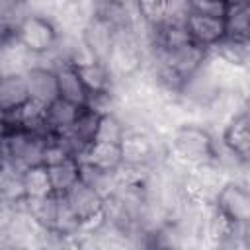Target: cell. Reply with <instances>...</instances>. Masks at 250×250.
<instances>
[{
  "mask_svg": "<svg viewBox=\"0 0 250 250\" xmlns=\"http://www.w3.org/2000/svg\"><path fill=\"white\" fill-rule=\"evenodd\" d=\"M215 135L199 121H186L178 125L168 139V160L184 170L199 168L213 162Z\"/></svg>",
  "mask_w": 250,
  "mask_h": 250,
  "instance_id": "1",
  "label": "cell"
},
{
  "mask_svg": "<svg viewBox=\"0 0 250 250\" xmlns=\"http://www.w3.org/2000/svg\"><path fill=\"white\" fill-rule=\"evenodd\" d=\"M14 35L37 57L41 55H47L51 53L57 43H59V37H61V31L55 23L53 18L49 16H43V14H37V12H29L21 21L20 25L16 27Z\"/></svg>",
  "mask_w": 250,
  "mask_h": 250,
  "instance_id": "2",
  "label": "cell"
},
{
  "mask_svg": "<svg viewBox=\"0 0 250 250\" xmlns=\"http://www.w3.org/2000/svg\"><path fill=\"white\" fill-rule=\"evenodd\" d=\"M213 203L230 221L240 225L250 223V189L236 178H230L221 186Z\"/></svg>",
  "mask_w": 250,
  "mask_h": 250,
  "instance_id": "3",
  "label": "cell"
},
{
  "mask_svg": "<svg viewBox=\"0 0 250 250\" xmlns=\"http://www.w3.org/2000/svg\"><path fill=\"white\" fill-rule=\"evenodd\" d=\"M150 53H154L156 57H160L168 66H172L184 80L191 78L205 62L209 51L193 41L184 43L176 49H150Z\"/></svg>",
  "mask_w": 250,
  "mask_h": 250,
  "instance_id": "4",
  "label": "cell"
},
{
  "mask_svg": "<svg viewBox=\"0 0 250 250\" xmlns=\"http://www.w3.org/2000/svg\"><path fill=\"white\" fill-rule=\"evenodd\" d=\"M66 203L70 205V209L74 211V215L78 217L80 221V227L82 223L98 217L104 213V203H105V197L92 186H88L86 182H76L68 191L62 193Z\"/></svg>",
  "mask_w": 250,
  "mask_h": 250,
  "instance_id": "5",
  "label": "cell"
},
{
  "mask_svg": "<svg viewBox=\"0 0 250 250\" xmlns=\"http://www.w3.org/2000/svg\"><path fill=\"white\" fill-rule=\"evenodd\" d=\"M35 64H37V55H33L14 33H2V53H0L2 74H25Z\"/></svg>",
  "mask_w": 250,
  "mask_h": 250,
  "instance_id": "6",
  "label": "cell"
},
{
  "mask_svg": "<svg viewBox=\"0 0 250 250\" xmlns=\"http://www.w3.org/2000/svg\"><path fill=\"white\" fill-rule=\"evenodd\" d=\"M115 37H117V31L105 20L98 18L96 14L82 31L84 43L88 45V49L92 51V55L100 62H107L111 49H113V43H115Z\"/></svg>",
  "mask_w": 250,
  "mask_h": 250,
  "instance_id": "7",
  "label": "cell"
},
{
  "mask_svg": "<svg viewBox=\"0 0 250 250\" xmlns=\"http://www.w3.org/2000/svg\"><path fill=\"white\" fill-rule=\"evenodd\" d=\"M186 27L189 31V37L193 43L205 47L207 51L217 45L225 35H227V25L225 18H211V16H201V14H189Z\"/></svg>",
  "mask_w": 250,
  "mask_h": 250,
  "instance_id": "8",
  "label": "cell"
},
{
  "mask_svg": "<svg viewBox=\"0 0 250 250\" xmlns=\"http://www.w3.org/2000/svg\"><path fill=\"white\" fill-rule=\"evenodd\" d=\"M27 88H29V98L35 102H41L49 105L53 100L59 98V80H57V70L35 64L25 72Z\"/></svg>",
  "mask_w": 250,
  "mask_h": 250,
  "instance_id": "9",
  "label": "cell"
},
{
  "mask_svg": "<svg viewBox=\"0 0 250 250\" xmlns=\"http://www.w3.org/2000/svg\"><path fill=\"white\" fill-rule=\"evenodd\" d=\"M80 162H88L100 170L105 172H117L123 164V150L117 143H105V141H94L86 146V150L76 156Z\"/></svg>",
  "mask_w": 250,
  "mask_h": 250,
  "instance_id": "10",
  "label": "cell"
},
{
  "mask_svg": "<svg viewBox=\"0 0 250 250\" xmlns=\"http://www.w3.org/2000/svg\"><path fill=\"white\" fill-rule=\"evenodd\" d=\"M80 111H82L80 105H76V104H72V102H68V100L61 98V96L57 100H53L47 105V111H45V123H47L49 135H64V133H68L74 127Z\"/></svg>",
  "mask_w": 250,
  "mask_h": 250,
  "instance_id": "11",
  "label": "cell"
},
{
  "mask_svg": "<svg viewBox=\"0 0 250 250\" xmlns=\"http://www.w3.org/2000/svg\"><path fill=\"white\" fill-rule=\"evenodd\" d=\"M57 80H59V96L84 107L88 105L90 100V92L78 72V68L70 62H64L57 68Z\"/></svg>",
  "mask_w": 250,
  "mask_h": 250,
  "instance_id": "12",
  "label": "cell"
},
{
  "mask_svg": "<svg viewBox=\"0 0 250 250\" xmlns=\"http://www.w3.org/2000/svg\"><path fill=\"white\" fill-rule=\"evenodd\" d=\"M221 139L240 156L244 164H250V117L246 113L232 117L223 127Z\"/></svg>",
  "mask_w": 250,
  "mask_h": 250,
  "instance_id": "13",
  "label": "cell"
},
{
  "mask_svg": "<svg viewBox=\"0 0 250 250\" xmlns=\"http://www.w3.org/2000/svg\"><path fill=\"white\" fill-rule=\"evenodd\" d=\"M29 100L25 74H2L0 78V109H16Z\"/></svg>",
  "mask_w": 250,
  "mask_h": 250,
  "instance_id": "14",
  "label": "cell"
},
{
  "mask_svg": "<svg viewBox=\"0 0 250 250\" xmlns=\"http://www.w3.org/2000/svg\"><path fill=\"white\" fill-rule=\"evenodd\" d=\"M227 35L250 41V0H227Z\"/></svg>",
  "mask_w": 250,
  "mask_h": 250,
  "instance_id": "15",
  "label": "cell"
},
{
  "mask_svg": "<svg viewBox=\"0 0 250 250\" xmlns=\"http://www.w3.org/2000/svg\"><path fill=\"white\" fill-rule=\"evenodd\" d=\"M90 96L94 94H109L113 92V86H115V80L107 68L105 62H100V61H94L90 64H84V66H76Z\"/></svg>",
  "mask_w": 250,
  "mask_h": 250,
  "instance_id": "16",
  "label": "cell"
},
{
  "mask_svg": "<svg viewBox=\"0 0 250 250\" xmlns=\"http://www.w3.org/2000/svg\"><path fill=\"white\" fill-rule=\"evenodd\" d=\"M51 184L55 193H64L68 191L76 182H80V160L76 156H68L57 164L47 166Z\"/></svg>",
  "mask_w": 250,
  "mask_h": 250,
  "instance_id": "17",
  "label": "cell"
},
{
  "mask_svg": "<svg viewBox=\"0 0 250 250\" xmlns=\"http://www.w3.org/2000/svg\"><path fill=\"white\" fill-rule=\"evenodd\" d=\"M213 55H217L219 59L227 61L229 64H234V66H246L248 61H250V41H244V39H234V37H229L225 35L217 45H213L209 49Z\"/></svg>",
  "mask_w": 250,
  "mask_h": 250,
  "instance_id": "18",
  "label": "cell"
},
{
  "mask_svg": "<svg viewBox=\"0 0 250 250\" xmlns=\"http://www.w3.org/2000/svg\"><path fill=\"white\" fill-rule=\"evenodd\" d=\"M21 184L25 189V197H45V195L55 193L49 168L45 164H35V166L25 168L21 172Z\"/></svg>",
  "mask_w": 250,
  "mask_h": 250,
  "instance_id": "19",
  "label": "cell"
},
{
  "mask_svg": "<svg viewBox=\"0 0 250 250\" xmlns=\"http://www.w3.org/2000/svg\"><path fill=\"white\" fill-rule=\"evenodd\" d=\"M125 135H127V125L123 123V119L115 111L102 113V119H100V125H98V133H96V141L121 145Z\"/></svg>",
  "mask_w": 250,
  "mask_h": 250,
  "instance_id": "20",
  "label": "cell"
},
{
  "mask_svg": "<svg viewBox=\"0 0 250 250\" xmlns=\"http://www.w3.org/2000/svg\"><path fill=\"white\" fill-rule=\"evenodd\" d=\"M166 4L168 0H137V12L148 25H160L166 16Z\"/></svg>",
  "mask_w": 250,
  "mask_h": 250,
  "instance_id": "21",
  "label": "cell"
},
{
  "mask_svg": "<svg viewBox=\"0 0 250 250\" xmlns=\"http://www.w3.org/2000/svg\"><path fill=\"white\" fill-rule=\"evenodd\" d=\"M189 10L193 14L225 18L227 16V0H189Z\"/></svg>",
  "mask_w": 250,
  "mask_h": 250,
  "instance_id": "22",
  "label": "cell"
},
{
  "mask_svg": "<svg viewBox=\"0 0 250 250\" xmlns=\"http://www.w3.org/2000/svg\"><path fill=\"white\" fill-rule=\"evenodd\" d=\"M244 113L250 117V98H248V102H246V107H244Z\"/></svg>",
  "mask_w": 250,
  "mask_h": 250,
  "instance_id": "23",
  "label": "cell"
},
{
  "mask_svg": "<svg viewBox=\"0 0 250 250\" xmlns=\"http://www.w3.org/2000/svg\"><path fill=\"white\" fill-rule=\"evenodd\" d=\"M244 68H246V72H248V76H250V61H248V64H246Z\"/></svg>",
  "mask_w": 250,
  "mask_h": 250,
  "instance_id": "24",
  "label": "cell"
},
{
  "mask_svg": "<svg viewBox=\"0 0 250 250\" xmlns=\"http://www.w3.org/2000/svg\"><path fill=\"white\" fill-rule=\"evenodd\" d=\"M248 98H250V86H248Z\"/></svg>",
  "mask_w": 250,
  "mask_h": 250,
  "instance_id": "25",
  "label": "cell"
}]
</instances>
